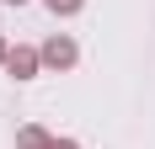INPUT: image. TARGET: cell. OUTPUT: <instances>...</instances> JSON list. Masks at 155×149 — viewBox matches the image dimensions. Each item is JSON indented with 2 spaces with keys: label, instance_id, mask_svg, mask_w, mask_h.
<instances>
[{
  "label": "cell",
  "instance_id": "cell-3",
  "mask_svg": "<svg viewBox=\"0 0 155 149\" xmlns=\"http://www.w3.org/2000/svg\"><path fill=\"white\" fill-rule=\"evenodd\" d=\"M48 144H54V138H48L43 128H38V122H27V128L16 133V149H48Z\"/></svg>",
  "mask_w": 155,
  "mask_h": 149
},
{
  "label": "cell",
  "instance_id": "cell-7",
  "mask_svg": "<svg viewBox=\"0 0 155 149\" xmlns=\"http://www.w3.org/2000/svg\"><path fill=\"white\" fill-rule=\"evenodd\" d=\"M5 5H27V0H5Z\"/></svg>",
  "mask_w": 155,
  "mask_h": 149
},
{
  "label": "cell",
  "instance_id": "cell-2",
  "mask_svg": "<svg viewBox=\"0 0 155 149\" xmlns=\"http://www.w3.org/2000/svg\"><path fill=\"white\" fill-rule=\"evenodd\" d=\"M5 69H11L16 80H32V74L43 69V53H38V48H11V53H5Z\"/></svg>",
  "mask_w": 155,
  "mask_h": 149
},
{
  "label": "cell",
  "instance_id": "cell-5",
  "mask_svg": "<svg viewBox=\"0 0 155 149\" xmlns=\"http://www.w3.org/2000/svg\"><path fill=\"white\" fill-rule=\"evenodd\" d=\"M48 149H80V144H75V138H54Z\"/></svg>",
  "mask_w": 155,
  "mask_h": 149
},
{
  "label": "cell",
  "instance_id": "cell-1",
  "mask_svg": "<svg viewBox=\"0 0 155 149\" xmlns=\"http://www.w3.org/2000/svg\"><path fill=\"white\" fill-rule=\"evenodd\" d=\"M38 53H43V64H48V69H75V59H80L75 37H64V32H54V37L38 48Z\"/></svg>",
  "mask_w": 155,
  "mask_h": 149
},
{
  "label": "cell",
  "instance_id": "cell-4",
  "mask_svg": "<svg viewBox=\"0 0 155 149\" xmlns=\"http://www.w3.org/2000/svg\"><path fill=\"white\" fill-rule=\"evenodd\" d=\"M43 5H48V11H54V16H75L80 5H86V0H43Z\"/></svg>",
  "mask_w": 155,
  "mask_h": 149
},
{
  "label": "cell",
  "instance_id": "cell-6",
  "mask_svg": "<svg viewBox=\"0 0 155 149\" xmlns=\"http://www.w3.org/2000/svg\"><path fill=\"white\" fill-rule=\"evenodd\" d=\"M5 53H11V43H5V37H0V64H5Z\"/></svg>",
  "mask_w": 155,
  "mask_h": 149
}]
</instances>
